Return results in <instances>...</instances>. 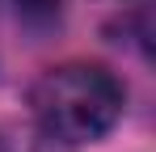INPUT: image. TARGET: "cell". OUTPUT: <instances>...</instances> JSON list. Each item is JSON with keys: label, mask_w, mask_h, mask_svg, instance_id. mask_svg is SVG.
Returning <instances> with one entry per match:
<instances>
[{"label": "cell", "mask_w": 156, "mask_h": 152, "mask_svg": "<svg viewBox=\"0 0 156 152\" xmlns=\"http://www.w3.org/2000/svg\"><path fill=\"white\" fill-rule=\"evenodd\" d=\"M122 85L118 76L101 63H59L51 72L38 76L30 106L34 118L42 127V135H51L59 144H93L101 139L110 127L122 118Z\"/></svg>", "instance_id": "cell-1"}, {"label": "cell", "mask_w": 156, "mask_h": 152, "mask_svg": "<svg viewBox=\"0 0 156 152\" xmlns=\"http://www.w3.org/2000/svg\"><path fill=\"white\" fill-rule=\"evenodd\" d=\"M4 4L26 25H51L55 17H59V4H63V0H4Z\"/></svg>", "instance_id": "cell-2"}]
</instances>
